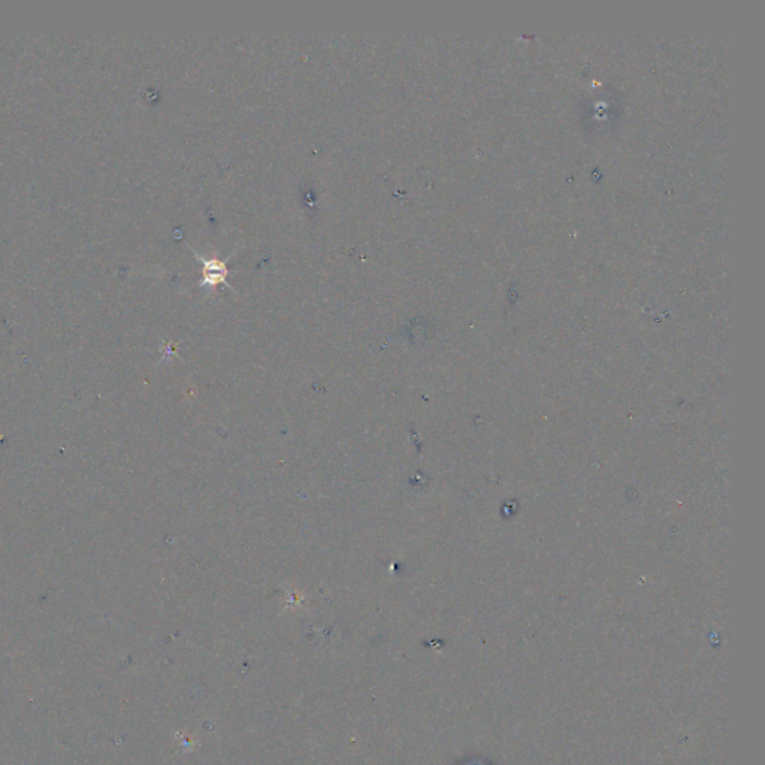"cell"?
<instances>
[{"instance_id": "6da1fadb", "label": "cell", "mask_w": 765, "mask_h": 765, "mask_svg": "<svg viewBox=\"0 0 765 765\" xmlns=\"http://www.w3.org/2000/svg\"><path fill=\"white\" fill-rule=\"evenodd\" d=\"M193 254L195 258L199 259L202 262V281H200V287H204V289H216V285L218 284H225L229 290L235 292L233 290V287L228 283V275H229V269H228V260L235 254V251H233L230 256L226 259V260H220V259H205L202 254H198V251L193 250Z\"/></svg>"}]
</instances>
